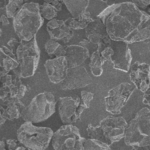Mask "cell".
<instances>
[{
    "instance_id": "1",
    "label": "cell",
    "mask_w": 150,
    "mask_h": 150,
    "mask_svg": "<svg viewBox=\"0 0 150 150\" xmlns=\"http://www.w3.org/2000/svg\"><path fill=\"white\" fill-rule=\"evenodd\" d=\"M96 19L103 22L112 40L129 44L150 39V15L134 3L126 2L108 6Z\"/></svg>"
},
{
    "instance_id": "2",
    "label": "cell",
    "mask_w": 150,
    "mask_h": 150,
    "mask_svg": "<svg viewBox=\"0 0 150 150\" xmlns=\"http://www.w3.org/2000/svg\"><path fill=\"white\" fill-rule=\"evenodd\" d=\"M39 6L38 3H25L16 12L13 26L21 40H31L43 25L44 19L40 15Z\"/></svg>"
},
{
    "instance_id": "3",
    "label": "cell",
    "mask_w": 150,
    "mask_h": 150,
    "mask_svg": "<svg viewBox=\"0 0 150 150\" xmlns=\"http://www.w3.org/2000/svg\"><path fill=\"white\" fill-rule=\"evenodd\" d=\"M127 125L122 117L108 116L97 126L88 124L87 132L90 139L100 141L109 146L124 137Z\"/></svg>"
},
{
    "instance_id": "4",
    "label": "cell",
    "mask_w": 150,
    "mask_h": 150,
    "mask_svg": "<svg viewBox=\"0 0 150 150\" xmlns=\"http://www.w3.org/2000/svg\"><path fill=\"white\" fill-rule=\"evenodd\" d=\"M15 54L18 66L12 70L15 75L20 78L32 76L38 66L40 59V50L36 36L29 41L21 40Z\"/></svg>"
},
{
    "instance_id": "5",
    "label": "cell",
    "mask_w": 150,
    "mask_h": 150,
    "mask_svg": "<svg viewBox=\"0 0 150 150\" xmlns=\"http://www.w3.org/2000/svg\"><path fill=\"white\" fill-rule=\"evenodd\" d=\"M124 141L128 146L150 145V109L143 108L128 124Z\"/></svg>"
},
{
    "instance_id": "6",
    "label": "cell",
    "mask_w": 150,
    "mask_h": 150,
    "mask_svg": "<svg viewBox=\"0 0 150 150\" xmlns=\"http://www.w3.org/2000/svg\"><path fill=\"white\" fill-rule=\"evenodd\" d=\"M50 128L36 127L26 121L17 130L18 140L28 150H45L52 138Z\"/></svg>"
},
{
    "instance_id": "7",
    "label": "cell",
    "mask_w": 150,
    "mask_h": 150,
    "mask_svg": "<svg viewBox=\"0 0 150 150\" xmlns=\"http://www.w3.org/2000/svg\"><path fill=\"white\" fill-rule=\"evenodd\" d=\"M56 101L50 92H43L35 96L23 108L21 117L25 121L40 122L49 118L54 112Z\"/></svg>"
},
{
    "instance_id": "8",
    "label": "cell",
    "mask_w": 150,
    "mask_h": 150,
    "mask_svg": "<svg viewBox=\"0 0 150 150\" xmlns=\"http://www.w3.org/2000/svg\"><path fill=\"white\" fill-rule=\"evenodd\" d=\"M94 94L86 91L81 92V98L76 96L60 97L58 99V110L63 123L71 124L78 120L86 108L90 106V101Z\"/></svg>"
},
{
    "instance_id": "9",
    "label": "cell",
    "mask_w": 150,
    "mask_h": 150,
    "mask_svg": "<svg viewBox=\"0 0 150 150\" xmlns=\"http://www.w3.org/2000/svg\"><path fill=\"white\" fill-rule=\"evenodd\" d=\"M54 150H84L86 139L80 136L79 129L71 124H66L59 128L52 136Z\"/></svg>"
},
{
    "instance_id": "10",
    "label": "cell",
    "mask_w": 150,
    "mask_h": 150,
    "mask_svg": "<svg viewBox=\"0 0 150 150\" xmlns=\"http://www.w3.org/2000/svg\"><path fill=\"white\" fill-rule=\"evenodd\" d=\"M134 85L122 83L110 90L105 97V110L112 114H118L135 90Z\"/></svg>"
},
{
    "instance_id": "11",
    "label": "cell",
    "mask_w": 150,
    "mask_h": 150,
    "mask_svg": "<svg viewBox=\"0 0 150 150\" xmlns=\"http://www.w3.org/2000/svg\"><path fill=\"white\" fill-rule=\"evenodd\" d=\"M0 81L2 86L0 87V98L3 101L11 99H21L28 92L30 88L29 86L23 84L21 78L11 74H6L1 77Z\"/></svg>"
},
{
    "instance_id": "12",
    "label": "cell",
    "mask_w": 150,
    "mask_h": 150,
    "mask_svg": "<svg viewBox=\"0 0 150 150\" xmlns=\"http://www.w3.org/2000/svg\"><path fill=\"white\" fill-rule=\"evenodd\" d=\"M110 46L112 49L111 59L113 68L128 72L132 59L128 44L124 41L111 39Z\"/></svg>"
},
{
    "instance_id": "13",
    "label": "cell",
    "mask_w": 150,
    "mask_h": 150,
    "mask_svg": "<svg viewBox=\"0 0 150 150\" xmlns=\"http://www.w3.org/2000/svg\"><path fill=\"white\" fill-rule=\"evenodd\" d=\"M62 90L82 88L92 83V79L83 66L68 68L66 77L60 82Z\"/></svg>"
},
{
    "instance_id": "14",
    "label": "cell",
    "mask_w": 150,
    "mask_h": 150,
    "mask_svg": "<svg viewBox=\"0 0 150 150\" xmlns=\"http://www.w3.org/2000/svg\"><path fill=\"white\" fill-rule=\"evenodd\" d=\"M129 77L136 88L145 92L150 87L149 65L145 63L135 62L131 67Z\"/></svg>"
},
{
    "instance_id": "15",
    "label": "cell",
    "mask_w": 150,
    "mask_h": 150,
    "mask_svg": "<svg viewBox=\"0 0 150 150\" xmlns=\"http://www.w3.org/2000/svg\"><path fill=\"white\" fill-rule=\"evenodd\" d=\"M45 67L50 81L53 83H60L66 76L68 66L64 56L47 60Z\"/></svg>"
},
{
    "instance_id": "16",
    "label": "cell",
    "mask_w": 150,
    "mask_h": 150,
    "mask_svg": "<svg viewBox=\"0 0 150 150\" xmlns=\"http://www.w3.org/2000/svg\"><path fill=\"white\" fill-rule=\"evenodd\" d=\"M46 28L50 38L54 40H62L64 43H66L73 37V30L63 20L52 19L47 22Z\"/></svg>"
},
{
    "instance_id": "17",
    "label": "cell",
    "mask_w": 150,
    "mask_h": 150,
    "mask_svg": "<svg viewBox=\"0 0 150 150\" xmlns=\"http://www.w3.org/2000/svg\"><path fill=\"white\" fill-rule=\"evenodd\" d=\"M64 57L67 62L68 68L76 67L81 64L90 57L88 50L80 45L66 46V54Z\"/></svg>"
},
{
    "instance_id": "18",
    "label": "cell",
    "mask_w": 150,
    "mask_h": 150,
    "mask_svg": "<svg viewBox=\"0 0 150 150\" xmlns=\"http://www.w3.org/2000/svg\"><path fill=\"white\" fill-rule=\"evenodd\" d=\"M25 104L18 98H11L3 101L0 105V111L6 120H13L21 117Z\"/></svg>"
},
{
    "instance_id": "19",
    "label": "cell",
    "mask_w": 150,
    "mask_h": 150,
    "mask_svg": "<svg viewBox=\"0 0 150 150\" xmlns=\"http://www.w3.org/2000/svg\"><path fill=\"white\" fill-rule=\"evenodd\" d=\"M18 66L16 54L7 47H0V77L4 76Z\"/></svg>"
},
{
    "instance_id": "20",
    "label": "cell",
    "mask_w": 150,
    "mask_h": 150,
    "mask_svg": "<svg viewBox=\"0 0 150 150\" xmlns=\"http://www.w3.org/2000/svg\"><path fill=\"white\" fill-rule=\"evenodd\" d=\"M87 38L93 43L97 44L101 40L108 36L104 24L98 19H93L86 27Z\"/></svg>"
},
{
    "instance_id": "21",
    "label": "cell",
    "mask_w": 150,
    "mask_h": 150,
    "mask_svg": "<svg viewBox=\"0 0 150 150\" xmlns=\"http://www.w3.org/2000/svg\"><path fill=\"white\" fill-rule=\"evenodd\" d=\"M63 4L73 18H77L81 12L86 10L89 0H63Z\"/></svg>"
},
{
    "instance_id": "22",
    "label": "cell",
    "mask_w": 150,
    "mask_h": 150,
    "mask_svg": "<svg viewBox=\"0 0 150 150\" xmlns=\"http://www.w3.org/2000/svg\"><path fill=\"white\" fill-rule=\"evenodd\" d=\"M90 70L95 76H100L103 71V60L100 53L97 50L93 52L90 57L89 64Z\"/></svg>"
},
{
    "instance_id": "23",
    "label": "cell",
    "mask_w": 150,
    "mask_h": 150,
    "mask_svg": "<svg viewBox=\"0 0 150 150\" xmlns=\"http://www.w3.org/2000/svg\"><path fill=\"white\" fill-rule=\"evenodd\" d=\"M83 148L84 150H112L106 144L90 138L86 139Z\"/></svg>"
},
{
    "instance_id": "24",
    "label": "cell",
    "mask_w": 150,
    "mask_h": 150,
    "mask_svg": "<svg viewBox=\"0 0 150 150\" xmlns=\"http://www.w3.org/2000/svg\"><path fill=\"white\" fill-rule=\"evenodd\" d=\"M39 9L41 16L47 20H51L57 16V11L50 4L45 2L39 6Z\"/></svg>"
},
{
    "instance_id": "25",
    "label": "cell",
    "mask_w": 150,
    "mask_h": 150,
    "mask_svg": "<svg viewBox=\"0 0 150 150\" xmlns=\"http://www.w3.org/2000/svg\"><path fill=\"white\" fill-rule=\"evenodd\" d=\"M23 0H9L6 8V15L8 18L14 17L16 12L23 5Z\"/></svg>"
},
{
    "instance_id": "26",
    "label": "cell",
    "mask_w": 150,
    "mask_h": 150,
    "mask_svg": "<svg viewBox=\"0 0 150 150\" xmlns=\"http://www.w3.org/2000/svg\"><path fill=\"white\" fill-rule=\"evenodd\" d=\"M65 24L71 30H79L86 28L88 22L82 21L78 18H70L64 21Z\"/></svg>"
},
{
    "instance_id": "27",
    "label": "cell",
    "mask_w": 150,
    "mask_h": 150,
    "mask_svg": "<svg viewBox=\"0 0 150 150\" xmlns=\"http://www.w3.org/2000/svg\"><path fill=\"white\" fill-rule=\"evenodd\" d=\"M3 141L4 142V150H25V148L18 140L9 139Z\"/></svg>"
},
{
    "instance_id": "28",
    "label": "cell",
    "mask_w": 150,
    "mask_h": 150,
    "mask_svg": "<svg viewBox=\"0 0 150 150\" xmlns=\"http://www.w3.org/2000/svg\"><path fill=\"white\" fill-rule=\"evenodd\" d=\"M59 45L60 44L56 40L50 39L48 40L45 45V51L50 56H53L54 52Z\"/></svg>"
},
{
    "instance_id": "29",
    "label": "cell",
    "mask_w": 150,
    "mask_h": 150,
    "mask_svg": "<svg viewBox=\"0 0 150 150\" xmlns=\"http://www.w3.org/2000/svg\"><path fill=\"white\" fill-rule=\"evenodd\" d=\"M79 45L86 48L88 50V51L89 52V53H90V52H92V53H93V52L97 51V48H98L97 44L93 43L88 39H83V40L80 42H79Z\"/></svg>"
},
{
    "instance_id": "30",
    "label": "cell",
    "mask_w": 150,
    "mask_h": 150,
    "mask_svg": "<svg viewBox=\"0 0 150 150\" xmlns=\"http://www.w3.org/2000/svg\"><path fill=\"white\" fill-rule=\"evenodd\" d=\"M21 43V40L19 41L18 39L15 38H12L8 41L7 44L9 46L10 49L13 52V53L15 54L16 49L20 45Z\"/></svg>"
},
{
    "instance_id": "31",
    "label": "cell",
    "mask_w": 150,
    "mask_h": 150,
    "mask_svg": "<svg viewBox=\"0 0 150 150\" xmlns=\"http://www.w3.org/2000/svg\"><path fill=\"white\" fill-rule=\"evenodd\" d=\"M77 18L79 19L86 22H90L93 21V19L90 17V13L86 10L81 12Z\"/></svg>"
},
{
    "instance_id": "32",
    "label": "cell",
    "mask_w": 150,
    "mask_h": 150,
    "mask_svg": "<svg viewBox=\"0 0 150 150\" xmlns=\"http://www.w3.org/2000/svg\"><path fill=\"white\" fill-rule=\"evenodd\" d=\"M132 1L138 8H145L150 5V0H132Z\"/></svg>"
},
{
    "instance_id": "33",
    "label": "cell",
    "mask_w": 150,
    "mask_h": 150,
    "mask_svg": "<svg viewBox=\"0 0 150 150\" xmlns=\"http://www.w3.org/2000/svg\"><path fill=\"white\" fill-rule=\"evenodd\" d=\"M66 54V46H62L60 45L56 49V51L54 53V56H56V57L64 56Z\"/></svg>"
},
{
    "instance_id": "34",
    "label": "cell",
    "mask_w": 150,
    "mask_h": 150,
    "mask_svg": "<svg viewBox=\"0 0 150 150\" xmlns=\"http://www.w3.org/2000/svg\"><path fill=\"white\" fill-rule=\"evenodd\" d=\"M144 93L142 102L144 104L150 106V90H148Z\"/></svg>"
},
{
    "instance_id": "35",
    "label": "cell",
    "mask_w": 150,
    "mask_h": 150,
    "mask_svg": "<svg viewBox=\"0 0 150 150\" xmlns=\"http://www.w3.org/2000/svg\"><path fill=\"white\" fill-rule=\"evenodd\" d=\"M63 2L59 0H54L50 4L56 9L57 11H60L62 10V4Z\"/></svg>"
},
{
    "instance_id": "36",
    "label": "cell",
    "mask_w": 150,
    "mask_h": 150,
    "mask_svg": "<svg viewBox=\"0 0 150 150\" xmlns=\"http://www.w3.org/2000/svg\"><path fill=\"white\" fill-rule=\"evenodd\" d=\"M0 22L2 23L3 26H6L9 24V21L8 19V17L5 15H2L0 16Z\"/></svg>"
},
{
    "instance_id": "37",
    "label": "cell",
    "mask_w": 150,
    "mask_h": 150,
    "mask_svg": "<svg viewBox=\"0 0 150 150\" xmlns=\"http://www.w3.org/2000/svg\"><path fill=\"white\" fill-rule=\"evenodd\" d=\"M132 150H149V149L145 146H138L134 145L132 146Z\"/></svg>"
},
{
    "instance_id": "38",
    "label": "cell",
    "mask_w": 150,
    "mask_h": 150,
    "mask_svg": "<svg viewBox=\"0 0 150 150\" xmlns=\"http://www.w3.org/2000/svg\"><path fill=\"white\" fill-rule=\"evenodd\" d=\"M9 0H0V9L5 8L8 4Z\"/></svg>"
},
{
    "instance_id": "39",
    "label": "cell",
    "mask_w": 150,
    "mask_h": 150,
    "mask_svg": "<svg viewBox=\"0 0 150 150\" xmlns=\"http://www.w3.org/2000/svg\"><path fill=\"white\" fill-rule=\"evenodd\" d=\"M6 119L4 117V116L2 114V112L0 111V128H1L2 125L5 123V122L6 121Z\"/></svg>"
},
{
    "instance_id": "40",
    "label": "cell",
    "mask_w": 150,
    "mask_h": 150,
    "mask_svg": "<svg viewBox=\"0 0 150 150\" xmlns=\"http://www.w3.org/2000/svg\"><path fill=\"white\" fill-rule=\"evenodd\" d=\"M101 1L105 2L108 6H110V5H112L114 4L115 2L117 0H101Z\"/></svg>"
},
{
    "instance_id": "41",
    "label": "cell",
    "mask_w": 150,
    "mask_h": 150,
    "mask_svg": "<svg viewBox=\"0 0 150 150\" xmlns=\"http://www.w3.org/2000/svg\"><path fill=\"white\" fill-rule=\"evenodd\" d=\"M4 142L3 141H0V150H4Z\"/></svg>"
},
{
    "instance_id": "42",
    "label": "cell",
    "mask_w": 150,
    "mask_h": 150,
    "mask_svg": "<svg viewBox=\"0 0 150 150\" xmlns=\"http://www.w3.org/2000/svg\"><path fill=\"white\" fill-rule=\"evenodd\" d=\"M1 35H2V30H1V29L0 28V37H1Z\"/></svg>"
},
{
    "instance_id": "43",
    "label": "cell",
    "mask_w": 150,
    "mask_h": 150,
    "mask_svg": "<svg viewBox=\"0 0 150 150\" xmlns=\"http://www.w3.org/2000/svg\"><path fill=\"white\" fill-rule=\"evenodd\" d=\"M148 12L150 13V7L148 8Z\"/></svg>"
},
{
    "instance_id": "44",
    "label": "cell",
    "mask_w": 150,
    "mask_h": 150,
    "mask_svg": "<svg viewBox=\"0 0 150 150\" xmlns=\"http://www.w3.org/2000/svg\"><path fill=\"white\" fill-rule=\"evenodd\" d=\"M27 1H28V0H23V1H24V2H26Z\"/></svg>"
},
{
    "instance_id": "45",
    "label": "cell",
    "mask_w": 150,
    "mask_h": 150,
    "mask_svg": "<svg viewBox=\"0 0 150 150\" xmlns=\"http://www.w3.org/2000/svg\"><path fill=\"white\" fill-rule=\"evenodd\" d=\"M0 15H1V13H0Z\"/></svg>"
},
{
    "instance_id": "46",
    "label": "cell",
    "mask_w": 150,
    "mask_h": 150,
    "mask_svg": "<svg viewBox=\"0 0 150 150\" xmlns=\"http://www.w3.org/2000/svg\"><path fill=\"white\" fill-rule=\"evenodd\" d=\"M0 79H1V77H0Z\"/></svg>"
}]
</instances>
